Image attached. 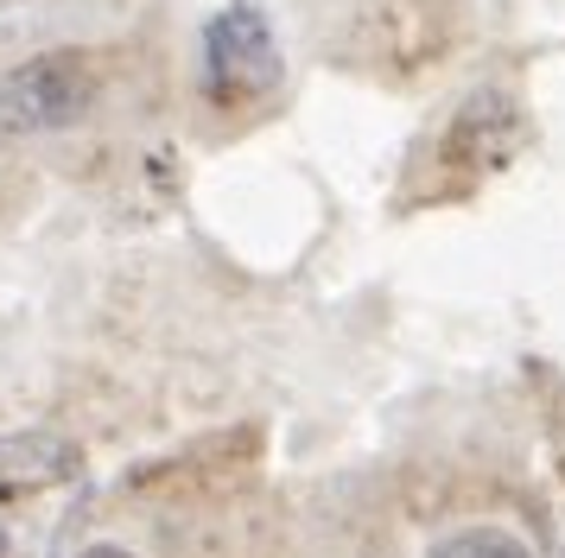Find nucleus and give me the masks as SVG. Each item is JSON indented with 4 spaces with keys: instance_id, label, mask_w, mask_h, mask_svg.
<instances>
[{
    "instance_id": "f257e3e1",
    "label": "nucleus",
    "mask_w": 565,
    "mask_h": 558,
    "mask_svg": "<svg viewBox=\"0 0 565 558\" xmlns=\"http://www.w3.org/2000/svg\"><path fill=\"white\" fill-rule=\"evenodd\" d=\"M521 147H527V115H521V101H514L502 83L470 89V96L413 147L407 172H401V210H438V203L477 197L495 172H509Z\"/></svg>"
},
{
    "instance_id": "f03ea898",
    "label": "nucleus",
    "mask_w": 565,
    "mask_h": 558,
    "mask_svg": "<svg viewBox=\"0 0 565 558\" xmlns=\"http://www.w3.org/2000/svg\"><path fill=\"white\" fill-rule=\"evenodd\" d=\"M83 482V444L64 431H0V558H57Z\"/></svg>"
},
{
    "instance_id": "7ed1b4c3",
    "label": "nucleus",
    "mask_w": 565,
    "mask_h": 558,
    "mask_svg": "<svg viewBox=\"0 0 565 558\" xmlns=\"http://www.w3.org/2000/svg\"><path fill=\"white\" fill-rule=\"evenodd\" d=\"M286 64L280 45H274V25L255 0H230L216 7L204 25V51H198V89H204V108L216 121H255L280 101Z\"/></svg>"
},
{
    "instance_id": "20e7f679",
    "label": "nucleus",
    "mask_w": 565,
    "mask_h": 558,
    "mask_svg": "<svg viewBox=\"0 0 565 558\" xmlns=\"http://www.w3.org/2000/svg\"><path fill=\"white\" fill-rule=\"evenodd\" d=\"M458 45L451 0H362L343 25V64L375 83H419Z\"/></svg>"
},
{
    "instance_id": "39448f33",
    "label": "nucleus",
    "mask_w": 565,
    "mask_h": 558,
    "mask_svg": "<svg viewBox=\"0 0 565 558\" xmlns=\"http://www.w3.org/2000/svg\"><path fill=\"white\" fill-rule=\"evenodd\" d=\"M103 101V57L83 45L39 51L0 71V133H52L83 121Z\"/></svg>"
},
{
    "instance_id": "423d86ee",
    "label": "nucleus",
    "mask_w": 565,
    "mask_h": 558,
    "mask_svg": "<svg viewBox=\"0 0 565 558\" xmlns=\"http://www.w3.org/2000/svg\"><path fill=\"white\" fill-rule=\"evenodd\" d=\"M260 431L255 426H242V431H223V438H198L184 457H166V463H153V470H140L134 476V489L140 495H223L235 476H248L255 470V444Z\"/></svg>"
},
{
    "instance_id": "0eeeda50",
    "label": "nucleus",
    "mask_w": 565,
    "mask_h": 558,
    "mask_svg": "<svg viewBox=\"0 0 565 558\" xmlns=\"http://www.w3.org/2000/svg\"><path fill=\"white\" fill-rule=\"evenodd\" d=\"M426 558H534V552L509 527H458V533H445V539H433Z\"/></svg>"
},
{
    "instance_id": "6e6552de",
    "label": "nucleus",
    "mask_w": 565,
    "mask_h": 558,
    "mask_svg": "<svg viewBox=\"0 0 565 558\" xmlns=\"http://www.w3.org/2000/svg\"><path fill=\"white\" fill-rule=\"evenodd\" d=\"M77 558H134L128 546H108V539H96V546H83Z\"/></svg>"
},
{
    "instance_id": "1a4fd4ad",
    "label": "nucleus",
    "mask_w": 565,
    "mask_h": 558,
    "mask_svg": "<svg viewBox=\"0 0 565 558\" xmlns=\"http://www.w3.org/2000/svg\"><path fill=\"white\" fill-rule=\"evenodd\" d=\"M0 7H13V0H0Z\"/></svg>"
}]
</instances>
